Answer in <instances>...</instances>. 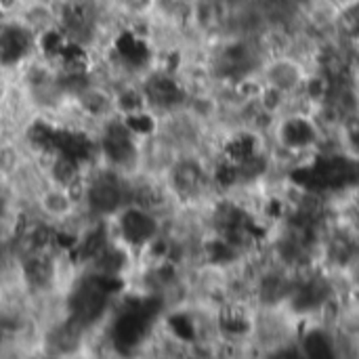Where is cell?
Returning <instances> with one entry per match:
<instances>
[{
	"label": "cell",
	"instance_id": "6da1fadb",
	"mask_svg": "<svg viewBox=\"0 0 359 359\" xmlns=\"http://www.w3.org/2000/svg\"><path fill=\"white\" fill-rule=\"evenodd\" d=\"M301 349L311 358H326V355H332V351L337 349V343H334V337L328 334L326 330L311 328L309 332L303 334Z\"/></svg>",
	"mask_w": 359,
	"mask_h": 359
}]
</instances>
